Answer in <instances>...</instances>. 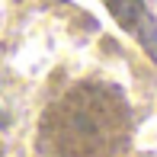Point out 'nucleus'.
Here are the masks:
<instances>
[{
  "instance_id": "obj_1",
  "label": "nucleus",
  "mask_w": 157,
  "mask_h": 157,
  "mask_svg": "<svg viewBox=\"0 0 157 157\" xmlns=\"http://www.w3.org/2000/svg\"><path fill=\"white\" fill-rule=\"evenodd\" d=\"M132 132V106L116 83L77 80L45 106L35 151L42 157H122Z\"/></svg>"
},
{
  "instance_id": "obj_2",
  "label": "nucleus",
  "mask_w": 157,
  "mask_h": 157,
  "mask_svg": "<svg viewBox=\"0 0 157 157\" xmlns=\"http://www.w3.org/2000/svg\"><path fill=\"white\" fill-rule=\"evenodd\" d=\"M122 29L157 61V16L147 10L144 0H103Z\"/></svg>"
},
{
  "instance_id": "obj_3",
  "label": "nucleus",
  "mask_w": 157,
  "mask_h": 157,
  "mask_svg": "<svg viewBox=\"0 0 157 157\" xmlns=\"http://www.w3.org/2000/svg\"><path fill=\"white\" fill-rule=\"evenodd\" d=\"M6 125H10V116H6L3 106H0V128H6Z\"/></svg>"
},
{
  "instance_id": "obj_4",
  "label": "nucleus",
  "mask_w": 157,
  "mask_h": 157,
  "mask_svg": "<svg viewBox=\"0 0 157 157\" xmlns=\"http://www.w3.org/2000/svg\"><path fill=\"white\" fill-rule=\"evenodd\" d=\"M0 157H3V144H0Z\"/></svg>"
}]
</instances>
